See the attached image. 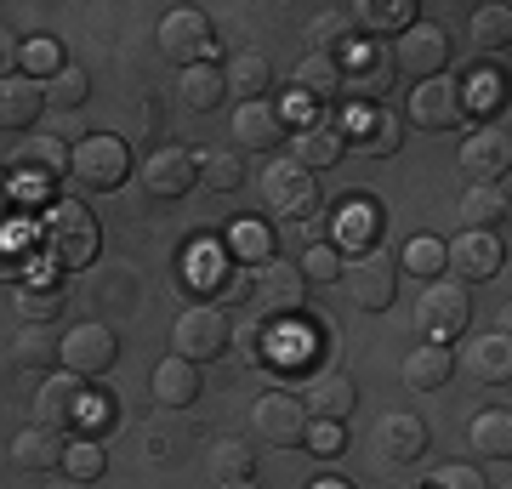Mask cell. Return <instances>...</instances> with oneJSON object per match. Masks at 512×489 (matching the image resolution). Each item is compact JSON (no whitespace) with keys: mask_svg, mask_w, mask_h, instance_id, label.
Instances as JSON below:
<instances>
[{"mask_svg":"<svg viewBox=\"0 0 512 489\" xmlns=\"http://www.w3.org/2000/svg\"><path fill=\"white\" fill-rule=\"evenodd\" d=\"M40 239H46V256L57 268H86V262H97L103 228H97V217L80 200H57L46 211V222H40Z\"/></svg>","mask_w":512,"mask_h":489,"instance_id":"obj_1","label":"cell"},{"mask_svg":"<svg viewBox=\"0 0 512 489\" xmlns=\"http://www.w3.org/2000/svg\"><path fill=\"white\" fill-rule=\"evenodd\" d=\"M234 342V325H228V313L217 302H194V308L177 313V325H171V353L188 364H211L228 353Z\"/></svg>","mask_w":512,"mask_h":489,"instance_id":"obj_2","label":"cell"},{"mask_svg":"<svg viewBox=\"0 0 512 489\" xmlns=\"http://www.w3.org/2000/svg\"><path fill=\"white\" fill-rule=\"evenodd\" d=\"M262 200L274 205V217L302 228V222L319 217V182H313V171H302L291 154H274L268 171H262Z\"/></svg>","mask_w":512,"mask_h":489,"instance_id":"obj_3","label":"cell"},{"mask_svg":"<svg viewBox=\"0 0 512 489\" xmlns=\"http://www.w3.org/2000/svg\"><path fill=\"white\" fill-rule=\"evenodd\" d=\"M251 308H262V325H279V319H296L308 308V279L296 262H262L251 268Z\"/></svg>","mask_w":512,"mask_h":489,"instance_id":"obj_4","label":"cell"},{"mask_svg":"<svg viewBox=\"0 0 512 489\" xmlns=\"http://www.w3.org/2000/svg\"><path fill=\"white\" fill-rule=\"evenodd\" d=\"M444 63H450V35L433 29V23H410L404 35L387 40V69L410 74V80H439Z\"/></svg>","mask_w":512,"mask_h":489,"instance_id":"obj_5","label":"cell"},{"mask_svg":"<svg viewBox=\"0 0 512 489\" xmlns=\"http://www.w3.org/2000/svg\"><path fill=\"white\" fill-rule=\"evenodd\" d=\"M342 285H348V296L365 313L393 308V296H399V256H387V251L342 256Z\"/></svg>","mask_w":512,"mask_h":489,"instance_id":"obj_6","label":"cell"},{"mask_svg":"<svg viewBox=\"0 0 512 489\" xmlns=\"http://www.w3.org/2000/svg\"><path fill=\"white\" fill-rule=\"evenodd\" d=\"M35 410V427H52V433H69L80 421H92V393H86V381L69 376V370H52V376L40 381V393L29 399Z\"/></svg>","mask_w":512,"mask_h":489,"instance_id":"obj_7","label":"cell"},{"mask_svg":"<svg viewBox=\"0 0 512 489\" xmlns=\"http://www.w3.org/2000/svg\"><path fill=\"white\" fill-rule=\"evenodd\" d=\"M131 171V154L120 137H86V143L69 148V177L80 182V188H92V194H109V188H120Z\"/></svg>","mask_w":512,"mask_h":489,"instance_id":"obj_8","label":"cell"},{"mask_svg":"<svg viewBox=\"0 0 512 489\" xmlns=\"http://www.w3.org/2000/svg\"><path fill=\"white\" fill-rule=\"evenodd\" d=\"M251 427L262 444H274V450H302V433H308V410L296 393L285 387H268L262 399L251 404Z\"/></svg>","mask_w":512,"mask_h":489,"instance_id":"obj_9","label":"cell"},{"mask_svg":"<svg viewBox=\"0 0 512 489\" xmlns=\"http://www.w3.org/2000/svg\"><path fill=\"white\" fill-rule=\"evenodd\" d=\"M416 308H421V330L433 342H456L461 330H467V319H473V296H467L461 279H433V285L421 290Z\"/></svg>","mask_w":512,"mask_h":489,"instance_id":"obj_10","label":"cell"},{"mask_svg":"<svg viewBox=\"0 0 512 489\" xmlns=\"http://www.w3.org/2000/svg\"><path fill=\"white\" fill-rule=\"evenodd\" d=\"M57 359H63V370L69 376H109L114 359H120V336H114L109 325H74L63 342H57Z\"/></svg>","mask_w":512,"mask_h":489,"instance_id":"obj_11","label":"cell"},{"mask_svg":"<svg viewBox=\"0 0 512 489\" xmlns=\"http://www.w3.org/2000/svg\"><path fill=\"white\" fill-rule=\"evenodd\" d=\"M467 120V86L461 80H421L410 91V126L416 131H456Z\"/></svg>","mask_w":512,"mask_h":489,"instance_id":"obj_12","label":"cell"},{"mask_svg":"<svg viewBox=\"0 0 512 489\" xmlns=\"http://www.w3.org/2000/svg\"><path fill=\"white\" fill-rule=\"evenodd\" d=\"M211 18H205L200 6H177V12H165L160 18V52L177 63V69H194V63H205V52H211Z\"/></svg>","mask_w":512,"mask_h":489,"instance_id":"obj_13","label":"cell"},{"mask_svg":"<svg viewBox=\"0 0 512 489\" xmlns=\"http://www.w3.org/2000/svg\"><path fill=\"white\" fill-rule=\"evenodd\" d=\"M12 177H23L29 188H52L57 177H69V148L57 143V137H40V131H23L18 148H12V160H6Z\"/></svg>","mask_w":512,"mask_h":489,"instance_id":"obj_14","label":"cell"},{"mask_svg":"<svg viewBox=\"0 0 512 489\" xmlns=\"http://www.w3.org/2000/svg\"><path fill=\"white\" fill-rule=\"evenodd\" d=\"M194 182H200V160H194L188 148H160V154H148L143 188L154 194V200H183Z\"/></svg>","mask_w":512,"mask_h":489,"instance_id":"obj_15","label":"cell"},{"mask_svg":"<svg viewBox=\"0 0 512 489\" xmlns=\"http://www.w3.org/2000/svg\"><path fill=\"white\" fill-rule=\"evenodd\" d=\"M512 165V137L507 126H478L467 143H461V171H473L478 182H507Z\"/></svg>","mask_w":512,"mask_h":489,"instance_id":"obj_16","label":"cell"},{"mask_svg":"<svg viewBox=\"0 0 512 489\" xmlns=\"http://www.w3.org/2000/svg\"><path fill=\"white\" fill-rule=\"evenodd\" d=\"M376 450H382V461H393V467L421 461V455H427V427H421V416L387 410V416L376 421Z\"/></svg>","mask_w":512,"mask_h":489,"instance_id":"obj_17","label":"cell"},{"mask_svg":"<svg viewBox=\"0 0 512 489\" xmlns=\"http://www.w3.org/2000/svg\"><path fill=\"white\" fill-rule=\"evenodd\" d=\"M444 262H456V279H495L507 268V245L501 234H456V245H444Z\"/></svg>","mask_w":512,"mask_h":489,"instance_id":"obj_18","label":"cell"},{"mask_svg":"<svg viewBox=\"0 0 512 489\" xmlns=\"http://www.w3.org/2000/svg\"><path fill=\"white\" fill-rule=\"evenodd\" d=\"M313 40V57H330V63H348L359 46H365V35H359V23H353V6H330V12H319L308 29Z\"/></svg>","mask_w":512,"mask_h":489,"instance_id":"obj_19","label":"cell"},{"mask_svg":"<svg viewBox=\"0 0 512 489\" xmlns=\"http://www.w3.org/2000/svg\"><path fill=\"white\" fill-rule=\"evenodd\" d=\"M302 410H308V421H348L353 416V404H359V387H353L342 370H330V376H319V381H308L302 393Z\"/></svg>","mask_w":512,"mask_h":489,"instance_id":"obj_20","label":"cell"},{"mask_svg":"<svg viewBox=\"0 0 512 489\" xmlns=\"http://www.w3.org/2000/svg\"><path fill=\"white\" fill-rule=\"evenodd\" d=\"M461 370H467L478 387H507V381H512V342H507V330L478 336V342L461 353Z\"/></svg>","mask_w":512,"mask_h":489,"instance_id":"obj_21","label":"cell"},{"mask_svg":"<svg viewBox=\"0 0 512 489\" xmlns=\"http://www.w3.org/2000/svg\"><path fill=\"white\" fill-rule=\"evenodd\" d=\"M69 455V433H52V427H23L12 438V467L18 472H57Z\"/></svg>","mask_w":512,"mask_h":489,"instance_id":"obj_22","label":"cell"},{"mask_svg":"<svg viewBox=\"0 0 512 489\" xmlns=\"http://www.w3.org/2000/svg\"><path fill=\"white\" fill-rule=\"evenodd\" d=\"M46 109V97H40V80L29 74H6L0 80V131H29Z\"/></svg>","mask_w":512,"mask_h":489,"instance_id":"obj_23","label":"cell"},{"mask_svg":"<svg viewBox=\"0 0 512 489\" xmlns=\"http://www.w3.org/2000/svg\"><path fill=\"white\" fill-rule=\"evenodd\" d=\"M234 137L239 148H262V154H274L279 137H285V114L262 97V103H239L234 109Z\"/></svg>","mask_w":512,"mask_h":489,"instance_id":"obj_24","label":"cell"},{"mask_svg":"<svg viewBox=\"0 0 512 489\" xmlns=\"http://www.w3.org/2000/svg\"><path fill=\"white\" fill-rule=\"evenodd\" d=\"M154 399H160V410H188V404L200 399V364L188 359H160L154 364Z\"/></svg>","mask_w":512,"mask_h":489,"instance_id":"obj_25","label":"cell"},{"mask_svg":"<svg viewBox=\"0 0 512 489\" xmlns=\"http://www.w3.org/2000/svg\"><path fill=\"white\" fill-rule=\"evenodd\" d=\"M461 222L467 234H495L507 222V182H473L461 194Z\"/></svg>","mask_w":512,"mask_h":489,"instance_id":"obj_26","label":"cell"},{"mask_svg":"<svg viewBox=\"0 0 512 489\" xmlns=\"http://www.w3.org/2000/svg\"><path fill=\"white\" fill-rule=\"evenodd\" d=\"M450 376H456V353H450L444 342L410 347V359H404V381H410L416 393H439V387H450Z\"/></svg>","mask_w":512,"mask_h":489,"instance_id":"obj_27","label":"cell"},{"mask_svg":"<svg viewBox=\"0 0 512 489\" xmlns=\"http://www.w3.org/2000/svg\"><path fill=\"white\" fill-rule=\"evenodd\" d=\"M296 97L302 103H342V63H330V57H302V69H296Z\"/></svg>","mask_w":512,"mask_h":489,"instance_id":"obj_28","label":"cell"},{"mask_svg":"<svg viewBox=\"0 0 512 489\" xmlns=\"http://www.w3.org/2000/svg\"><path fill=\"white\" fill-rule=\"evenodd\" d=\"M467 444H473V455H484V461H501V467H507V455H512V416H507V404H501V410L473 416Z\"/></svg>","mask_w":512,"mask_h":489,"instance_id":"obj_29","label":"cell"},{"mask_svg":"<svg viewBox=\"0 0 512 489\" xmlns=\"http://www.w3.org/2000/svg\"><path fill=\"white\" fill-rule=\"evenodd\" d=\"M222 74H228V91H239L245 103H262L268 86H274V63H268L262 52H234Z\"/></svg>","mask_w":512,"mask_h":489,"instance_id":"obj_30","label":"cell"},{"mask_svg":"<svg viewBox=\"0 0 512 489\" xmlns=\"http://www.w3.org/2000/svg\"><path fill=\"white\" fill-rule=\"evenodd\" d=\"M336 234L353 245V256L376 251V239H382V205L376 200H348L342 205V217H336Z\"/></svg>","mask_w":512,"mask_h":489,"instance_id":"obj_31","label":"cell"},{"mask_svg":"<svg viewBox=\"0 0 512 489\" xmlns=\"http://www.w3.org/2000/svg\"><path fill=\"white\" fill-rule=\"evenodd\" d=\"M342 137H336V131L330 126H302L296 131V143H291V160L302 165V171H330V165L342 160Z\"/></svg>","mask_w":512,"mask_h":489,"instance_id":"obj_32","label":"cell"},{"mask_svg":"<svg viewBox=\"0 0 512 489\" xmlns=\"http://www.w3.org/2000/svg\"><path fill=\"white\" fill-rule=\"evenodd\" d=\"M222 97H228V74H222L217 63H194V69H183V103L194 114L222 109Z\"/></svg>","mask_w":512,"mask_h":489,"instance_id":"obj_33","label":"cell"},{"mask_svg":"<svg viewBox=\"0 0 512 489\" xmlns=\"http://www.w3.org/2000/svg\"><path fill=\"white\" fill-rule=\"evenodd\" d=\"M353 23L370 35H404L416 23V0H365V6H353Z\"/></svg>","mask_w":512,"mask_h":489,"instance_id":"obj_34","label":"cell"},{"mask_svg":"<svg viewBox=\"0 0 512 489\" xmlns=\"http://www.w3.org/2000/svg\"><path fill=\"white\" fill-rule=\"evenodd\" d=\"M205 467H211L217 484H239V478L256 472V450L245 444V438H217V444L205 450Z\"/></svg>","mask_w":512,"mask_h":489,"instance_id":"obj_35","label":"cell"},{"mask_svg":"<svg viewBox=\"0 0 512 489\" xmlns=\"http://www.w3.org/2000/svg\"><path fill=\"white\" fill-rule=\"evenodd\" d=\"M183 410H165V416H154L143 427V450H148V461H177L183 455V444H188V421H177Z\"/></svg>","mask_w":512,"mask_h":489,"instance_id":"obj_36","label":"cell"},{"mask_svg":"<svg viewBox=\"0 0 512 489\" xmlns=\"http://www.w3.org/2000/svg\"><path fill=\"white\" fill-rule=\"evenodd\" d=\"M12 353H18L23 370H35V376H52L57 364V342H52V325H23L18 342H12Z\"/></svg>","mask_w":512,"mask_h":489,"instance_id":"obj_37","label":"cell"},{"mask_svg":"<svg viewBox=\"0 0 512 489\" xmlns=\"http://www.w3.org/2000/svg\"><path fill=\"white\" fill-rule=\"evenodd\" d=\"M40 97H46V109H80L86 97H92V80H86V69H74V63H63V69L52 74V80H40Z\"/></svg>","mask_w":512,"mask_h":489,"instance_id":"obj_38","label":"cell"},{"mask_svg":"<svg viewBox=\"0 0 512 489\" xmlns=\"http://www.w3.org/2000/svg\"><path fill=\"white\" fill-rule=\"evenodd\" d=\"M228 251H234V262H245V268H262V262H274V234H268L262 222H234V228H228Z\"/></svg>","mask_w":512,"mask_h":489,"instance_id":"obj_39","label":"cell"},{"mask_svg":"<svg viewBox=\"0 0 512 489\" xmlns=\"http://www.w3.org/2000/svg\"><path fill=\"white\" fill-rule=\"evenodd\" d=\"M18 308L29 325H57L63 319V290L46 285V279H29V285H18Z\"/></svg>","mask_w":512,"mask_h":489,"instance_id":"obj_40","label":"cell"},{"mask_svg":"<svg viewBox=\"0 0 512 489\" xmlns=\"http://www.w3.org/2000/svg\"><path fill=\"white\" fill-rule=\"evenodd\" d=\"M109 467V450H103V438H69V455H63V472H69L74 484H97Z\"/></svg>","mask_w":512,"mask_h":489,"instance_id":"obj_41","label":"cell"},{"mask_svg":"<svg viewBox=\"0 0 512 489\" xmlns=\"http://www.w3.org/2000/svg\"><path fill=\"white\" fill-rule=\"evenodd\" d=\"M194 160H200V182L217 188V194H234L239 182H245V165H239L228 148H205V154H194Z\"/></svg>","mask_w":512,"mask_h":489,"instance_id":"obj_42","label":"cell"},{"mask_svg":"<svg viewBox=\"0 0 512 489\" xmlns=\"http://www.w3.org/2000/svg\"><path fill=\"white\" fill-rule=\"evenodd\" d=\"M473 40H478V52H507V40H512V12L507 6H478L473 12Z\"/></svg>","mask_w":512,"mask_h":489,"instance_id":"obj_43","label":"cell"},{"mask_svg":"<svg viewBox=\"0 0 512 489\" xmlns=\"http://www.w3.org/2000/svg\"><path fill=\"white\" fill-rule=\"evenodd\" d=\"M399 268L421 273V279H439V268H444V239H433V234L410 239V245H404V256H399Z\"/></svg>","mask_w":512,"mask_h":489,"instance_id":"obj_44","label":"cell"},{"mask_svg":"<svg viewBox=\"0 0 512 489\" xmlns=\"http://www.w3.org/2000/svg\"><path fill=\"white\" fill-rule=\"evenodd\" d=\"M296 268H302V279H319V285H330V279H342V251H336V245H325V239H319V245H308V251H302V262H296Z\"/></svg>","mask_w":512,"mask_h":489,"instance_id":"obj_45","label":"cell"},{"mask_svg":"<svg viewBox=\"0 0 512 489\" xmlns=\"http://www.w3.org/2000/svg\"><path fill=\"white\" fill-rule=\"evenodd\" d=\"M302 450H313L319 461H336V455L348 450V433H342V421H308V433H302Z\"/></svg>","mask_w":512,"mask_h":489,"instance_id":"obj_46","label":"cell"},{"mask_svg":"<svg viewBox=\"0 0 512 489\" xmlns=\"http://www.w3.org/2000/svg\"><path fill=\"white\" fill-rule=\"evenodd\" d=\"M365 148H370V154H382V160H393V154L404 148V120H399V114H387V109L376 114V126H370Z\"/></svg>","mask_w":512,"mask_h":489,"instance_id":"obj_47","label":"cell"},{"mask_svg":"<svg viewBox=\"0 0 512 489\" xmlns=\"http://www.w3.org/2000/svg\"><path fill=\"white\" fill-rule=\"evenodd\" d=\"M23 63L35 69V80H52V74L63 69V46H57L52 35H40V40H29V46H23Z\"/></svg>","mask_w":512,"mask_h":489,"instance_id":"obj_48","label":"cell"},{"mask_svg":"<svg viewBox=\"0 0 512 489\" xmlns=\"http://www.w3.org/2000/svg\"><path fill=\"white\" fill-rule=\"evenodd\" d=\"M433 489H490V484H484V472H478L473 461H444V467L433 472Z\"/></svg>","mask_w":512,"mask_h":489,"instance_id":"obj_49","label":"cell"},{"mask_svg":"<svg viewBox=\"0 0 512 489\" xmlns=\"http://www.w3.org/2000/svg\"><path fill=\"white\" fill-rule=\"evenodd\" d=\"M234 347L245 364H268V325H234Z\"/></svg>","mask_w":512,"mask_h":489,"instance_id":"obj_50","label":"cell"},{"mask_svg":"<svg viewBox=\"0 0 512 489\" xmlns=\"http://www.w3.org/2000/svg\"><path fill=\"white\" fill-rule=\"evenodd\" d=\"M18 63H23V40L12 35V29H0V80L18 74Z\"/></svg>","mask_w":512,"mask_h":489,"instance_id":"obj_51","label":"cell"},{"mask_svg":"<svg viewBox=\"0 0 512 489\" xmlns=\"http://www.w3.org/2000/svg\"><path fill=\"white\" fill-rule=\"evenodd\" d=\"M6 217H12V182H6V171H0V228H6Z\"/></svg>","mask_w":512,"mask_h":489,"instance_id":"obj_52","label":"cell"},{"mask_svg":"<svg viewBox=\"0 0 512 489\" xmlns=\"http://www.w3.org/2000/svg\"><path fill=\"white\" fill-rule=\"evenodd\" d=\"M308 489H353V484H348V478H313Z\"/></svg>","mask_w":512,"mask_h":489,"instance_id":"obj_53","label":"cell"},{"mask_svg":"<svg viewBox=\"0 0 512 489\" xmlns=\"http://www.w3.org/2000/svg\"><path fill=\"white\" fill-rule=\"evenodd\" d=\"M222 489H256V478H239V484H222Z\"/></svg>","mask_w":512,"mask_h":489,"instance_id":"obj_54","label":"cell"},{"mask_svg":"<svg viewBox=\"0 0 512 489\" xmlns=\"http://www.w3.org/2000/svg\"><path fill=\"white\" fill-rule=\"evenodd\" d=\"M57 489H86V484H74V478H69V484H57Z\"/></svg>","mask_w":512,"mask_h":489,"instance_id":"obj_55","label":"cell"},{"mask_svg":"<svg viewBox=\"0 0 512 489\" xmlns=\"http://www.w3.org/2000/svg\"><path fill=\"white\" fill-rule=\"evenodd\" d=\"M501 489H507V478H501Z\"/></svg>","mask_w":512,"mask_h":489,"instance_id":"obj_56","label":"cell"}]
</instances>
